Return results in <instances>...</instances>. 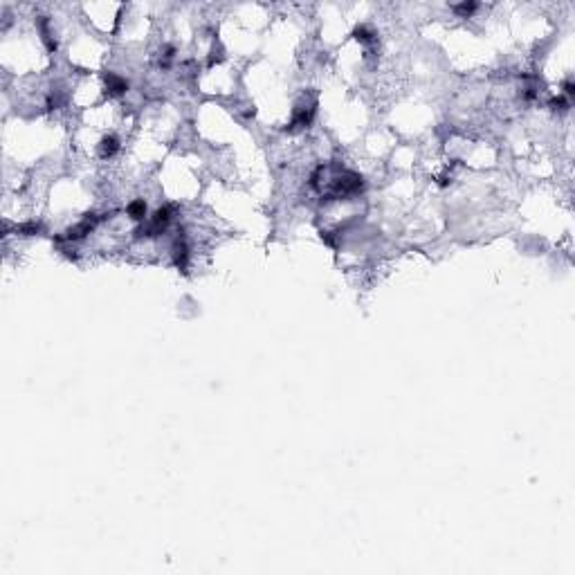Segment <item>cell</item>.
<instances>
[{
  "label": "cell",
  "instance_id": "cell-2",
  "mask_svg": "<svg viewBox=\"0 0 575 575\" xmlns=\"http://www.w3.org/2000/svg\"><path fill=\"white\" fill-rule=\"evenodd\" d=\"M173 261H175V265H178V270L187 272V268H189V248H187L184 240H178V243L173 245Z\"/></svg>",
  "mask_w": 575,
  "mask_h": 575
},
{
  "label": "cell",
  "instance_id": "cell-3",
  "mask_svg": "<svg viewBox=\"0 0 575 575\" xmlns=\"http://www.w3.org/2000/svg\"><path fill=\"white\" fill-rule=\"evenodd\" d=\"M117 151H119V139H117L115 135H106L101 142H99V155H101L104 160L113 157Z\"/></svg>",
  "mask_w": 575,
  "mask_h": 575
},
{
  "label": "cell",
  "instance_id": "cell-1",
  "mask_svg": "<svg viewBox=\"0 0 575 575\" xmlns=\"http://www.w3.org/2000/svg\"><path fill=\"white\" fill-rule=\"evenodd\" d=\"M106 88H108V95H113V97H119V95H124V92L128 90V81L126 79H121L119 74H106Z\"/></svg>",
  "mask_w": 575,
  "mask_h": 575
},
{
  "label": "cell",
  "instance_id": "cell-4",
  "mask_svg": "<svg viewBox=\"0 0 575 575\" xmlns=\"http://www.w3.org/2000/svg\"><path fill=\"white\" fill-rule=\"evenodd\" d=\"M126 214L131 216L133 220H144V218H146V202L142 200V198H137V200L128 202Z\"/></svg>",
  "mask_w": 575,
  "mask_h": 575
},
{
  "label": "cell",
  "instance_id": "cell-7",
  "mask_svg": "<svg viewBox=\"0 0 575 575\" xmlns=\"http://www.w3.org/2000/svg\"><path fill=\"white\" fill-rule=\"evenodd\" d=\"M477 9H479L477 3H461V5H454V11H456L459 16H472Z\"/></svg>",
  "mask_w": 575,
  "mask_h": 575
},
{
  "label": "cell",
  "instance_id": "cell-6",
  "mask_svg": "<svg viewBox=\"0 0 575 575\" xmlns=\"http://www.w3.org/2000/svg\"><path fill=\"white\" fill-rule=\"evenodd\" d=\"M550 108L553 110H560V113H564V110H568L571 108V99H566L564 95H557V97H553L550 99Z\"/></svg>",
  "mask_w": 575,
  "mask_h": 575
},
{
  "label": "cell",
  "instance_id": "cell-8",
  "mask_svg": "<svg viewBox=\"0 0 575 575\" xmlns=\"http://www.w3.org/2000/svg\"><path fill=\"white\" fill-rule=\"evenodd\" d=\"M562 95H564L566 99H571V97L575 95V86H573V81H571V79H566L564 84H562Z\"/></svg>",
  "mask_w": 575,
  "mask_h": 575
},
{
  "label": "cell",
  "instance_id": "cell-5",
  "mask_svg": "<svg viewBox=\"0 0 575 575\" xmlns=\"http://www.w3.org/2000/svg\"><path fill=\"white\" fill-rule=\"evenodd\" d=\"M353 36H355L357 40H360V43H371V40H375V36H378V34H375L371 27H366V25H360V27H355Z\"/></svg>",
  "mask_w": 575,
  "mask_h": 575
}]
</instances>
